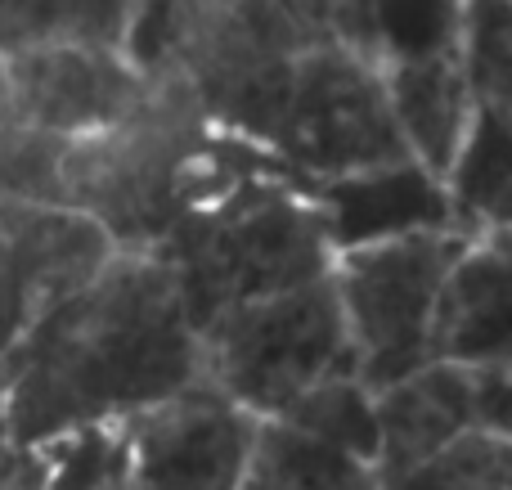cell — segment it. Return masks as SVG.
I'll use <instances>...</instances> for the list:
<instances>
[{
    "instance_id": "d6986e66",
    "label": "cell",
    "mask_w": 512,
    "mask_h": 490,
    "mask_svg": "<svg viewBox=\"0 0 512 490\" xmlns=\"http://www.w3.org/2000/svg\"><path fill=\"white\" fill-rule=\"evenodd\" d=\"M463 68L481 108L512 113V5L508 0H468L463 9Z\"/></svg>"
},
{
    "instance_id": "7c38bea8",
    "label": "cell",
    "mask_w": 512,
    "mask_h": 490,
    "mask_svg": "<svg viewBox=\"0 0 512 490\" xmlns=\"http://www.w3.org/2000/svg\"><path fill=\"white\" fill-rule=\"evenodd\" d=\"M382 81H387L391 117L405 135L409 158L445 185L481 108L472 95L463 54L382 63Z\"/></svg>"
},
{
    "instance_id": "3957f363",
    "label": "cell",
    "mask_w": 512,
    "mask_h": 490,
    "mask_svg": "<svg viewBox=\"0 0 512 490\" xmlns=\"http://www.w3.org/2000/svg\"><path fill=\"white\" fill-rule=\"evenodd\" d=\"M198 378L252 419H279L328 378H360L333 279L221 311L198 333Z\"/></svg>"
},
{
    "instance_id": "6da1fadb",
    "label": "cell",
    "mask_w": 512,
    "mask_h": 490,
    "mask_svg": "<svg viewBox=\"0 0 512 490\" xmlns=\"http://www.w3.org/2000/svg\"><path fill=\"white\" fill-rule=\"evenodd\" d=\"M198 383V333L158 252L117 248L5 365V414L23 450L135 414Z\"/></svg>"
},
{
    "instance_id": "5b68a950",
    "label": "cell",
    "mask_w": 512,
    "mask_h": 490,
    "mask_svg": "<svg viewBox=\"0 0 512 490\" xmlns=\"http://www.w3.org/2000/svg\"><path fill=\"white\" fill-rule=\"evenodd\" d=\"M472 243L477 239L459 230H423L333 252L328 279L337 288L346 333L360 360V383L373 396L432 365L427 333L436 302Z\"/></svg>"
},
{
    "instance_id": "83f0119b",
    "label": "cell",
    "mask_w": 512,
    "mask_h": 490,
    "mask_svg": "<svg viewBox=\"0 0 512 490\" xmlns=\"http://www.w3.org/2000/svg\"><path fill=\"white\" fill-rule=\"evenodd\" d=\"M508 122H512V113H508Z\"/></svg>"
},
{
    "instance_id": "cb8c5ba5",
    "label": "cell",
    "mask_w": 512,
    "mask_h": 490,
    "mask_svg": "<svg viewBox=\"0 0 512 490\" xmlns=\"http://www.w3.org/2000/svg\"><path fill=\"white\" fill-rule=\"evenodd\" d=\"M32 477H36V455L14 441L5 414V392H0V490H32Z\"/></svg>"
},
{
    "instance_id": "30bf717a",
    "label": "cell",
    "mask_w": 512,
    "mask_h": 490,
    "mask_svg": "<svg viewBox=\"0 0 512 490\" xmlns=\"http://www.w3.org/2000/svg\"><path fill=\"white\" fill-rule=\"evenodd\" d=\"M373 410L382 437L378 482L387 490L472 432V365L432 360L414 378L373 396Z\"/></svg>"
},
{
    "instance_id": "e0dca14e",
    "label": "cell",
    "mask_w": 512,
    "mask_h": 490,
    "mask_svg": "<svg viewBox=\"0 0 512 490\" xmlns=\"http://www.w3.org/2000/svg\"><path fill=\"white\" fill-rule=\"evenodd\" d=\"M279 419L378 468V450H382L378 410H373V392L360 378H328V383L310 387Z\"/></svg>"
},
{
    "instance_id": "ac0fdd59",
    "label": "cell",
    "mask_w": 512,
    "mask_h": 490,
    "mask_svg": "<svg viewBox=\"0 0 512 490\" xmlns=\"http://www.w3.org/2000/svg\"><path fill=\"white\" fill-rule=\"evenodd\" d=\"M72 140L36 126H0V203L23 207H68L63 162Z\"/></svg>"
},
{
    "instance_id": "4316f807",
    "label": "cell",
    "mask_w": 512,
    "mask_h": 490,
    "mask_svg": "<svg viewBox=\"0 0 512 490\" xmlns=\"http://www.w3.org/2000/svg\"><path fill=\"white\" fill-rule=\"evenodd\" d=\"M0 392H5V378H0Z\"/></svg>"
},
{
    "instance_id": "5bb4252c",
    "label": "cell",
    "mask_w": 512,
    "mask_h": 490,
    "mask_svg": "<svg viewBox=\"0 0 512 490\" xmlns=\"http://www.w3.org/2000/svg\"><path fill=\"white\" fill-rule=\"evenodd\" d=\"M243 490H382L378 468L283 419L256 423Z\"/></svg>"
},
{
    "instance_id": "f1b7e54d",
    "label": "cell",
    "mask_w": 512,
    "mask_h": 490,
    "mask_svg": "<svg viewBox=\"0 0 512 490\" xmlns=\"http://www.w3.org/2000/svg\"><path fill=\"white\" fill-rule=\"evenodd\" d=\"M508 5H512V0H508Z\"/></svg>"
},
{
    "instance_id": "7a4b0ae2",
    "label": "cell",
    "mask_w": 512,
    "mask_h": 490,
    "mask_svg": "<svg viewBox=\"0 0 512 490\" xmlns=\"http://www.w3.org/2000/svg\"><path fill=\"white\" fill-rule=\"evenodd\" d=\"M153 252L176 275L194 333L230 306L288 293L333 270V243L315 185L292 167L256 176L216 207L189 216Z\"/></svg>"
},
{
    "instance_id": "52a82bcc",
    "label": "cell",
    "mask_w": 512,
    "mask_h": 490,
    "mask_svg": "<svg viewBox=\"0 0 512 490\" xmlns=\"http://www.w3.org/2000/svg\"><path fill=\"white\" fill-rule=\"evenodd\" d=\"M256 423L198 378L126 423L135 482L140 490H243Z\"/></svg>"
},
{
    "instance_id": "d4e9b609",
    "label": "cell",
    "mask_w": 512,
    "mask_h": 490,
    "mask_svg": "<svg viewBox=\"0 0 512 490\" xmlns=\"http://www.w3.org/2000/svg\"><path fill=\"white\" fill-rule=\"evenodd\" d=\"M18 108H14V72H9V54L0 50V126H14Z\"/></svg>"
},
{
    "instance_id": "4fadbf2b",
    "label": "cell",
    "mask_w": 512,
    "mask_h": 490,
    "mask_svg": "<svg viewBox=\"0 0 512 490\" xmlns=\"http://www.w3.org/2000/svg\"><path fill=\"white\" fill-rule=\"evenodd\" d=\"M454 230L468 239H495L512 230V122L495 108H477L472 135L454 162L450 180Z\"/></svg>"
},
{
    "instance_id": "2e32d148",
    "label": "cell",
    "mask_w": 512,
    "mask_h": 490,
    "mask_svg": "<svg viewBox=\"0 0 512 490\" xmlns=\"http://www.w3.org/2000/svg\"><path fill=\"white\" fill-rule=\"evenodd\" d=\"M32 490H140L126 423H95L32 450Z\"/></svg>"
},
{
    "instance_id": "484cf974",
    "label": "cell",
    "mask_w": 512,
    "mask_h": 490,
    "mask_svg": "<svg viewBox=\"0 0 512 490\" xmlns=\"http://www.w3.org/2000/svg\"><path fill=\"white\" fill-rule=\"evenodd\" d=\"M481 243H495L499 252H504V257L512 261V230H504V234H495V239H481Z\"/></svg>"
},
{
    "instance_id": "8fae6325",
    "label": "cell",
    "mask_w": 512,
    "mask_h": 490,
    "mask_svg": "<svg viewBox=\"0 0 512 490\" xmlns=\"http://www.w3.org/2000/svg\"><path fill=\"white\" fill-rule=\"evenodd\" d=\"M427 356L472 369H512V261L495 243H472L450 270Z\"/></svg>"
},
{
    "instance_id": "277c9868",
    "label": "cell",
    "mask_w": 512,
    "mask_h": 490,
    "mask_svg": "<svg viewBox=\"0 0 512 490\" xmlns=\"http://www.w3.org/2000/svg\"><path fill=\"white\" fill-rule=\"evenodd\" d=\"M306 50L315 45L279 0H207L167 72L185 81L221 135L279 153L292 72Z\"/></svg>"
},
{
    "instance_id": "7402d4cb",
    "label": "cell",
    "mask_w": 512,
    "mask_h": 490,
    "mask_svg": "<svg viewBox=\"0 0 512 490\" xmlns=\"http://www.w3.org/2000/svg\"><path fill=\"white\" fill-rule=\"evenodd\" d=\"M207 0H140L135 9L131 36H126V59L144 72V77H162L180 50V36L198 18Z\"/></svg>"
},
{
    "instance_id": "ba28073f",
    "label": "cell",
    "mask_w": 512,
    "mask_h": 490,
    "mask_svg": "<svg viewBox=\"0 0 512 490\" xmlns=\"http://www.w3.org/2000/svg\"><path fill=\"white\" fill-rule=\"evenodd\" d=\"M18 122L36 131L86 140L144 108L153 77H144L122 50L45 45L9 59Z\"/></svg>"
},
{
    "instance_id": "603a6c76",
    "label": "cell",
    "mask_w": 512,
    "mask_h": 490,
    "mask_svg": "<svg viewBox=\"0 0 512 490\" xmlns=\"http://www.w3.org/2000/svg\"><path fill=\"white\" fill-rule=\"evenodd\" d=\"M472 432L512 441V369H472Z\"/></svg>"
},
{
    "instance_id": "ffe728a7",
    "label": "cell",
    "mask_w": 512,
    "mask_h": 490,
    "mask_svg": "<svg viewBox=\"0 0 512 490\" xmlns=\"http://www.w3.org/2000/svg\"><path fill=\"white\" fill-rule=\"evenodd\" d=\"M387 490H512V441L463 432L454 446Z\"/></svg>"
},
{
    "instance_id": "9c48e42d",
    "label": "cell",
    "mask_w": 512,
    "mask_h": 490,
    "mask_svg": "<svg viewBox=\"0 0 512 490\" xmlns=\"http://www.w3.org/2000/svg\"><path fill=\"white\" fill-rule=\"evenodd\" d=\"M315 203H319V212H324L333 252L400 239V234L454 230L450 194H445L441 180H436L432 171H423L418 162L364 171V176L324 180V185H315Z\"/></svg>"
},
{
    "instance_id": "8992f818",
    "label": "cell",
    "mask_w": 512,
    "mask_h": 490,
    "mask_svg": "<svg viewBox=\"0 0 512 490\" xmlns=\"http://www.w3.org/2000/svg\"><path fill=\"white\" fill-rule=\"evenodd\" d=\"M279 158L310 185L414 162L391 117L382 63L342 45H315L301 54L279 131Z\"/></svg>"
},
{
    "instance_id": "9a60e30c",
    "label": "cell",
    "mask_w": 512,
    "mask_h": 490,
    "mask_svg": "<svg viewBox=\"0 0 512 490\" xmlns=\"http://www.w3.org/2000/svg\"><path fill=\"white\" fill-rule=\"evenodd\" d=\"M140 0H0V50L14 59L45 45L126 50Z\"/></svg>"
},
{
    "instance_id": "44dd1931",
    "label": "cell",
    "mask_w": 512,
    "mask_h": 490,
    "mask_svg": "<svg viewBox=\"0 0 512 490\" xmlns=\"http://www.w3.org/2000/svg\"><path fill=\"white\" fill-rule=\"evenodd\" d=\"M310 45H342L360 59L382 63L373 0H279Z\"/></svg>"
}]
</instances>
